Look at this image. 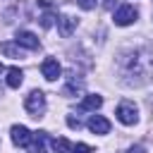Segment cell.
I'll return each mask as SVG.
<instances>
[{
	"instance_id": "1",
	"label": "cell",
	"mask_w": 153,
	"mask_h": 153,
	"mask_svg": "<svg viewBox=\"0 0 153 153\" xmlns=\"http://www.w3.org/2000/svg\"><path fill=\"white\" fill-rule=\"evenodd\" d=\"M24 110H26L31 117H41L43 110H45V93H43V91H31V93L24 98Z\"/></svg>"
},
{
	"instance_id": "2",
	"label": "cell",
	"mask_w": 153,
	"mask_h": 153,
	"mask_svg": "<svg viewBox=\"0 0 153 153\" xmlns=\"http://www.w3.org/2000/svg\"><path fill=\"white\" fill-rule=\"evenodd\" d=\"M115 117H117L122 124L131 127V124H136V122H139V110H136V105H134V103L122 100V103L117 105V110H115Z\"/></svg>"
},
{
	"instance_id": "3",
	"label": "cell",
	"mask_w": 153,
	"mask_h": 153,
	"mask_svg": "<svg viewBox=\"0 0 153 153\" xmlns=\"http://www.w3.org/2000/svg\"><path fill=\"white\" fill-rule=\"evenodd\" d=\"M136 17H139V12H136L134 5H120L115 10V14H112V19H115L117 26H129V24L136 22Z\"/></svg>"
},
{
	"instance_id": "4",
	"label": "cell",
	"mask_w": 153,
	"mask_h": 153,
	"mask_svg": "<svg viewBox=\"0 0 153 153\" xmlns=\"http://www.w3.org/2000/svg\"><path fill=\"white\" fill-rule=\"evenodd\" d=\"M41 72H43V76H45L48 81H55V79L62 74V67H60V62H57L55 57H45V60L41 62Z\"/></svg>"
},
{
	"instance_id": "5",
	"label": "cell",
	"mask_w": 153,
	"mask_h": 153,
	"mask_svg": "<svg viewBox=\"0 0 153 153\" xmlns=\"http://www.w3.org/2000/svg\"><path fill=\"white\" fill-rule=\"evenodd\" d=\"M86 127H88L93 134H108V131H110V122H108L103 115H91L88 122H86Z\"/></svg>"
},
{
	"instance_id": "6",
	"label": "cell",
	"mask_w": 153,
	"mask_h": 153,
	"mask_svg": "<svg viewBox=\"0 0 153 153\" xmlns=\"http://www.w3.org/2000/svg\"><path fill=\"white\" fill-rule=\"evenodd\" d=\"M10 134H12V143H14V146H24V148H26V143L31 141V131H29L26 127H22V124H14V127L10 129Z\"/></svg>"
},
{
	"instance_id": "7",
	"label": "cell",
	"mask_w": 153,
	"mask_h": 153,
	"mask_svg": "<svg viewBox=\"0 0 153 153\" xmlns=\"http://www.w3.org/2000/svg\"><path fill=\"white\" fill-rule=\"evenodd\" d=\"M17 43L19 45H24V48H29V50H38V36L36 33H31V31H17Z\"/></svg>"
},
{
	"instance_id": "8",
	"label": "cell",
	"mask_w": 153,
	"mask_h": 153,
	"mask_svg": "<svg viewBox=\"0 0 153 153\" xmlns=\"http://www.w3.org/2000/svg\"><path fill=\"white\" fill-rule=\"evenodd\" d=\"M29 153H45V131H36L31 134V141L26 143Z\"/></svg>"
},
{
	"instance_id": "9",
	"label": "cell",
	"mask_w": 153,
	"mask_h": 153,
	"mask_svg": "<svg viewBox=\"0 0 153 153\" xmlns=\"http://www.w3.org/2000/svg\"><path fill=\"white\" fill-rule=\"evenodd\" d=\"M74 29H76V19H74V17H67V14H65V17L57 19V31H60V36L67 38V36H72Z\"/></svg>"
},
{
	"instance_id": "10",
	"label": "cell",
	"mask_w": 153,
	"mask_h": 153,
	"mask_svg": "<svg viewBox=\"0 0 153 153\" xmlns=\"http://www.w3.org/2000/svg\"><path fill=\"white\" fill-rule=\"evenodd\" d=\"M0 53L5 55V57H12V60H17V57H24V53H22V45L19 43H0Z\"/></svg>"
},
{
	"instance_id": "11",
	"label": "cell",
	"mask_w": 153,
	"mask_h": 153,
	"mask_svg": "<svg viewBox=\"0 0 153 153\" xmlns=\"http://www.w3.org/2000/svg\"><path fill=\"white\" fill-rule=\"evenodd\" d=\"M100 105H103V96L96 93V96H86V98L79 103V110H81V112H88V110H98Z\"/></svg>"
},
{
	"instance_id": "12",
	"label": "cell",
	"mask_w": 153,
	"mask_h": 153,
	"mask_svg": "<svg viewBox=\"0 0 153 153\" xmlns=\"http://www.w3.org/2000/svg\"><path fill=\"white\" fill-rule=\"evenodd\" d=\"M22 81H24L22 69H19V67H10V69H7V86H10V88H19Z\"/></svg>"
},
{
	"instance_id": "13",
	"label": "cell",
	"mask_w": 153,
	"mask_h": 153,
	"mask_svg": "<svg viewBox=\"0 0 153 153\" xmlns=\"http://www.w3.org/2000/svg\"><path fill=\"white\" fill-rule=\"evenodd\" d=\"M50 146H53V151H55V153H74V143H72V141H67V139H62V136L53 139V141H50Z\"/></svg>"
},
{
	"instance_id": "14",
	"label": "cell",
	"mask_w": 153,
	"mask_h": 153,
	"mask_svg": "<svg viewBox=\"0 0 153 153\" xmlns=\"http://www.w3.org/2000/svg\"><path fill=\"white\" fill-rule=\"evenodd\" d=\"M53 19H55L53 12H45V14L41 17V26H43V29H50V26H53Z\"/></svg>"
},
{
	"instance_id": "15",
	"label": "cell",
	"mask_w": 153,
	"mask_h": 153,
	"mask_svg": "<svg viewBox=\"0 0 153 153\" xmlns=\"http://www.w3.org/2000/svg\"><path fill=\"white\" fill-rule=\"evenodd\" d=\"M96 2H98V0H76V5H79L81 10H93Z\"/></svg>"
},
{
	"instance_id": "16",
	"label": "cell",
	"mask_w": 153,
	"mask_h": 153,
	"mask_svg": "<svg viewBox=\"0 0 153 153\" xmlns=\"http://www.w3.org/2000/svg\"><path fill=\"white\" fill-rule=\"evenodd\" d=\"M74 153H93V148L86 143H74Z\"/></svg>"
},
{
	"instance_id": "17",
	"label": "cell",
	"mask_w": 153,
	"mask_h": 153,
	"mask_svg": "<svg viewBox=\"0 0 153 153\" xmlns=\"http://www.w3.org/2000/svg\"><path fill=\"white\" fill-rule=\"evenodd\" d=\"M74 91H81V84H76L74 79L67 84V88H65V93H74Z\"/></svg>"
},
{
	"instance_id": "18",
	"label": "cell",
	"mask_w": 153,
	"mask_h": 153,
	"mask_svg": "<svg viewBox=\"0 0 153 153\" xmlns=\"http://www.w3.org/2000/svg\"><path fill=\"white\" fill-rule=\"evenodd\" d=\"M67 124H69V127H72V129H79V127H81V122H79V120H74V117H72V115H69V117H67Z\"/></svg>"
},
{
	"instance_id": "19",
	"label": "cell",
	"mask_w": 153,
	"mask_h": 153,
	"mask_svg": "<svg viewBox=\"0 0 153 153\" xmlns=\"http://www.w3.org/2000/svg\"><path fill=\"white\" fill-rule=\"evenodd\" d=\"M127 153H143V146H131Z\"/></svg>"
},
{
	"instance_id": "20",
	"label": "cell",
	"mask_w": 153,
	"mask_h": 153,
	"mask_svg": "<svg viewBox=\"0 0 153 153\" xmlns=\"http://www.w3.org/2000/svg\"><path fill=\"white\" fill-rule=\"evenodd\" d=\"M112 5H115V0H103V7L105 10H112Z\"/></svg>"
},
{
	"instance_id": "21",
	"label": "cell",
	"mask_w": 153,
	"mask_h": 153,
	"mask_svg": "<svg viewBox=\"0 0 153 153\" xmlns=\"http://www.w3.org/2000/svg\"><path fill=\"white\" fill-rule=\"evenodd\" d=\"M0 72H2V65H0Z\"/></svg>"
}]
</instances>
